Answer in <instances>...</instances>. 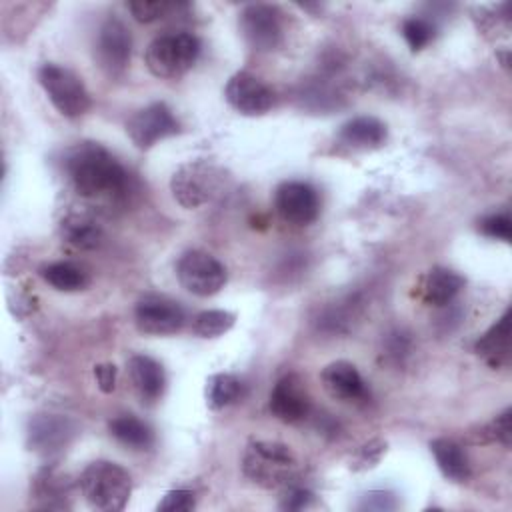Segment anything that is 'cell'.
<instances>
[{"label": "cell", "instance_id": "1", "mask_svg": "<svg viewBox=\"0 0 512 512\" xmlns=\"http://www.w3.org/2000/svg\"><path fill=\"white\" fill-rule=\"evenodd\" d=\"M64 170L72 188L90 200L118 198L128 188L126 170L98 142H80L68 148Z\"/></svg>", "mask_w": 512, "mask_h": 512}, {"label": "cell", "instance_id": "2", "mask_svg": "<svg viewBox=\"0 0 512 512\" xmlns=\"http://www.w3.org/2000/svg\"><path fill=\"white\" fill-rule=\"evenodd\" d=\"M242 472L260 488H284L298 474V458L282 442L254 440L244 450Z\"/></svg>", "mask_w": 512, "mask_h": 512}, {"label": "cell", "instance_id": "3", "mask_svg": "<svg viewBox=\"0 0 512 512\" xmlns=\"http://www.w3.org/2000/svg\"><path fill=\"white\" fill-rule=\"evenodd\" d=\"M78 484L88 506L102 512L122 510L132 492L130 474L120 464L110 460L90 462L82 470Z\"/></svg>", "mask_w": 512, "mask_h": 512}, {"label": "cell", "instance_id": "4", "mask_svg": "<svg viewBox=\"0 0 512 512\" xmlns=\"http://www.w3.org/2000/svg\"><path fill=\"white\" fill-rule=\"evenodd\" d=\"M200 48V40L192 32L162 34L148 44L144 60L154 76L176 80L196 64Z\"/></svg>", "mask_w": 512, "mask_h": 512}, {"label": "cell", "instance_id": "5", "mask_svg": "<svg viewBox=\"0 0 512 512\" xmlns=\"http://www.w3.org/2000/svg\"><path fill=\"white\" fill-rule=\"evenodd\" d=\"M38 80L48 94V100L62 116L78 118L90 110V92L86 90L82 78L76 76L70 68L46 62L38 68Z\"/></svg>", "mask_w": 512, "mask_h": 512}, {"label": "cell", "instance_id": "6", "mask_svg": "<svg viewBox=\"0 0 512 512\" xmlns=\"http://www.w3.org/2000/svg\"><path fill=\"white\" fill-rule=\"evenodd\" d=\"M224 172L206 162V160H194L188 164H182L170 180V190L178 204L184 208H200L208 204L222 188Z\"/></svg>", "mask_w": 512, "mask_h": 512}, {"label": "cell", "instance_id": "7", "mask_svg": "<svg viewBox=\"0 0 512 512\" xmlns=\"http://www.w3.org/2000/svg\"><path fill=\"white\" fill-rule=\"evenodd\" d=\"M176 278L194 296H214L226 284V268L204 250H188L176 264Z\"/></svg>", "mask_w": 512, "mask_h": 512}, {"label": "cell", "instance_id": "8", "mask_svg": "<svg viewBox=\"0 0 512 512\" xmlns=\"http://www.w3.org/2000/svg\"><path fill=\"white\" fill-rule=\"evenodd\" d=\"M134 322L142 334L170 336L186 322L184 308L164 294H144L134 308Z\"/></svg>", "mask_w": 512, "mask_h": 512}, {"label": "cell", "instance_id": "9", "mask_svg": "<svg viewBox=\"0 0 512 512\" xmlns=\"http://www.w3.org/2000/svg\"><path fill=\"white\" fill-rule=\"evenodd\" d=\"M178 132L180 124L166 102H152L134 112L126 122V134L140 150H148Z\"/></svg>", "mask_w": 512, "mask_h": 512}, {"label": "cell", "instance_id": "10", "mask_svg": "<svg viewBox=\"0 0 512 512\" xmlns=\"http://www.w3.org/2000/svg\"><path fill=\"white\" fill-rule=\"evenodd\" d=\"M246 44L258 52H270L280 46L284 28L282 14L270 4H248L238 18Z\"/></svg>", "mask_w": 512, "mask_h": 512}, {"label": "cell", "instance_id": "11", "mask_svg": "<svg viewBox=\"0 0 512 512\" xmlns=\"http://www.w3.org/2000/svg\"><path fill=\"white\" fill-rule=\"evenodd\" d=\"M132 54V36L126 24L110 16L102 22L98 36H96V60L98 66L104 70L110 78H120L128 64Z\"/></svg>", "mask_w": 512, "mask_h": 512}, {"label": "cell", "instance_id": "12", "mask_svg": "<svg viewBox=\"0 0 512 512\" xmlns=\"http://www.w3.org/2000/svg\"><path fill=\"white\" fill-rule=\"evenodd\" d=\"M226 102L244 116H262L274 104V94L258 76L240 70L230 76L224 88Z\"/></svg>", "mask_w": 512, "mask_h": 512}, {"label": "cell", "instance_id": "13", "mask_svg": "<svg viewBox=\"0 0 512 512\" xmlns=\"http://www.w3.org/2000/svg\"><path fill=\"white\" fill-rule=\"evenodd\" d=\"M274 204L282 220L294 226H308L320 214V200L316 190L300 180L282 182L276 188Z\"/></svg>", "mask_w": 512, "mask_h": 512}, {"label": "cell", "instance_id": "14", "mask_svg": "<svg viewBox=\"0 0 512 512\" xmlns=\"http://www.w3.org/2000/svg\"><path fill=\"white\" fill-rule=\"evenodd\" d=\"M76 426L72 420L60 414H38L28 424V446L30 450L50 456L68 446Z\"/></svg>", "mask_w": 512, "mask_h": 512}, {"label": "cell", "instance_id": "15", "mask_svg": "<svg viewBox=\"0 0 512 512\" xmlns=\"http://www.w3.org/2000/svg\"><path fill=\"white\" fill-rule=\"evenodd\" d=\"M268 406L272 416L284 424H300L310 414V398L294 374H288L274 384Z\"/></svg>", "mask_w": 512, "mask_h": 512}, {"label": "cell", "instance_id": "16", "mask_svg": "<svg viewBox=\"0 0 512 512\" xmlns=\"http://www.w3.org/2000/svg\"><path fill=\"white\" fill-rule=\"evenodd\" d=\"M128 374L142 404H156L166 390V372L158 360L146 354H134L128 360Z\"/></svg>", "mask_w": 512, "mask_h": 512}, {"label": "cell", "instance_id": "17", "mask_svg": "<svg viewBox=\"0 0 512 512\" xmlns=\"http://www.w3.org/2000/svg\"><path fill=\"white\" fill-rule=\"evenodd\" d=\"M322 386L328 396L340 402H356L366 396V382L352 362L336 360L324 366L320 374Z\"/></svg>", "mask_w": 512, "mask_h": 512}, {"label": "cell", "instance_id": "18", "mask_svg": "<svg viewBox=\"0 0 512 512\" xmlns=\"http://www.w3.org/2000/svg\"><path fill=\"white\" fill-rule=\"evenodd\" d=\"M388 138L386 124L374 116H356L338 130V140L356 150L380 148Z\"/></svg>", "mask_w": 512, "mask_h": 512}, {"label": "cell", "instance_id": "19", "mask_svg": "<svg viewBox=\"0 0 512 512\" xmlns=\"http://www.w3.org/2000/svg\"><path fill=\"white\" fill-rule=\"evenodd\" d=\"M476 352L490 366H504L510 360V310H506L476 342Z\"/></svg>", "mask_w": 512, "mask_h": 512}, {"label": "cell", "instance_id": "20", "mask_svg": "<svg viewBox=\"0 0 512 512\" xmlns=\"http://www.w3.org/2000/svg\"><path fill=\"white\" fill-rule=\"evenodd\" d=\"M430 452L440 468V472L452 482H466L470 478V462L462 446L452 438H434L430 442Z\"/></svg>", "mask_w": 512, "mask_h": 512}, {"label": "cell", "instance_id": "21", "mask_svg": "<svg viewBox=\"0 0 512 512\" xmlns=\"http://www.w3.org/2000/svg\"><path fill=\"white\" fill-rule=\"evenodd\" d=\"M462 288H464V278L458 272L444 266H434L424 278L422 296L426 304L446 306L456 298V294Z\"/></svg>", "mask_w": 512, "mask_h": 512}, {"label": "cell", "instance_id": "22", "mask_svg": "<svg viewBox=\"0 0 512 512\" xmlns=\"http://www.w3.org/2000/svg\"><path fill=\"white\" fill-rule=\"evenodd\" d=\"M110 434L132 450H148L154 444V430L134 414H122L108 422Z\"/></svg>", "mask_w": 512, "mask_h": 512}, {"label": "cell", "instance_id": "23", "mask_svg": "<svg viewBox=\"0 0 512 512\" xmlns=\"http://www.w3.org/2000/svg\"><path fill=\"white\" fill-rule=\"evenodd\" d=\"M60 236L82 250H92L102 242L100 226L86 214L70 212L60 222Z\"/></svg>", "mask_w": 512, "mask_h": 512}, {"label": "cell", "instance_id": "24", "mask_svg": "<svg viewBox=\"0 0 512 512\" xmlns=\"http://www.w3.org/2000/svg\"><path fill=\"white\" fill-rule=\"evenodd\" d=\"M40 276L44 278V282H48L52 288L60 292H78L88 284L86 272L72 262L44 264L40 268Z\"/></svg>", "mask_w": 512, "mask_h": 512}, {"label": "cell", "instance_id": "25", "mask_svg": "<svg viewBox=\"0 0 512 512\" xmlns=\"http://www.w3.org/2000/svg\"><path fill=\"white\" fill-rule=\"evenodd\" d=\"M242 394V384L234 374L228 372H218L208 376L206 380V388H204V396H206V404L212 410H222L230 404H234Z\"/></svg>", "mask_w": 512, "mask_h": 512}, {"label": "cell", "instance_id": "26", "mask_svg": "<svg viewBox=\"0 0 512 512\" xmlns=\"http://www.w3.org/2000/svg\"><path fill=\"white\" fill-rule=\"evenodd\" d=\"M236 322V316L228 310H204L192 320V332L200 338H218L226 334Z\"/></svg>", "mask_w": 512, "mask_h": 512}, {"label": "cell", "instance_id": "27", "mask_svg": "<svg viewBox=\"0 0 512 512\" xmlns=\"http://www.w3.org/2000/svg\"><path fill=\"white\" fill-rule=\"evenodd\" d=\"M34 492H36V498L44 500L42 506L52 508V506H56L54 504L56 500L62 502V498L66 494V482L60 476H56L52 470H42L34 482Z\"/></svg>", "mask_w": 512, "mask_h": 512}, {"label": "cell", "instance_id": "28", "mask_svg": "<svg viewBox=\"0 0 512 512\" xmlns=\"http://www.w3.org/2000/svg\"><path fill=\"white\" fill-rule=\"evenodd\" d=\"M480 442H500L504 448H510L512 444V410L506 408L500 412L490 424L478 432Z\"/></svg>", "mask_w": 512, "mask_h": 512}, {"label": "cell", "instance_id": "29", "mask_svg": "<svg viewBox=\"0 0 512 512\" xmlns=\"http://www.w3.org/2000/svg\"><path fill=\"white\" fill-rule=\"evenodd\" d=\"M402 36L412 52L422 50L434 38V26L424 18H406L402 22Z\"/></svg>", "mask_w": 512, "mask_h": 512}, {"label": "cell", "instance_id": "30", "mask_svg": "<svg viewBox=\"0 0 512 512\" xmlns=\"http://www.w3.org/2000/svg\"><path fill=\"white\" fill-rule=\"evenodd\" d=\"M170 8H172V4L166 2V0H132V2H128L130 14L138 22H144V24L166 16V12Z\"/></svg>", "mask_w": 512, "mask_h": 512}, {"label": "cell", "instance_id": "31", "mask_svg": "<svg viewBox=\"0 0 512 512\" xmlns=\"http://www.w3.org/2000/svg\"><path fill=\"white\" fill-rule=\"evenodd\" d=\"M194 508H196V496L192 490H186V488L168 490L156 506L158 512H190Z\"/></svg>", "mask_w": 512, "mask_h": 512}, {"label": "cell", "instance_id": "32", "mask_svg": "<svg viewBox=\"0 0 512 512\" xmlns=\"http://www.w3.org/2000/svg\"><path fill=\"white\" fill-rule=\"evenodd\" d=\"M510 216L508 214H490L480 218L478 222V230L488 236V238H496V240H504L510 242L512 236V228H510Z\"/></svg>", "mask_w": 512, "mask_h": 512}, {"label": "cell", "instance_id": "33", "mask_svg": "<svg viewBox=\"0 0 512 512\" xmlns=\"http://www.w3.org/2000/svg\"><path fill=\"white\" fill-rule=\"evenodd\" d=\"M384 452H386V442H382V440H370L368 444L360 446L358 454L354 456L352 468H354V470L372 468V466H376V462L380 460V456H382Z\"/></svg>", "mask_w": 512, "mask_h": 512}, {"label": "cell", "instance_id": "34", "mask_svg": "<svg viewBox=\"0 0 512 512\" xmlns=\"http://www.w3.org/2000/svg\"><path fill=\"white\" fill-rule=\"evenodd\" d=\"M314 504V494L300 486H288L284 494L280 496V508L282 510H304Z\"/></svg>", "mask_w": 512, "mask_h": 512}, {"label": "cell", "instance_id": "35", "mask_svg": "<svg viewBox=\"0 0 512 512\" xmlns=\"http://www.w3.org/2000/svg\"><path fill=\"white\" fill-rule=\"evenodd\" d=\"M398 506L394 494L386 490H372L362 496V502L358 504L360 510H394Z\"/></svg>", "mask_w": 512, "mask_h": 512}, {"label": "cell", "instance_id": "36", "mask_svg": "<svg viewBox=\"0 0 512 512\" xmlns=\"http://www.w3.org/2000/svg\"><path fill=\"white\" fill-rule=\"evenodd\" d=\"M94 376H96V384L104 394L114 392L116 388V366L106 362V364H98L94 366Z\"/></svg>", "mask_w": 512, "mask_h": 512}]
</instances>
